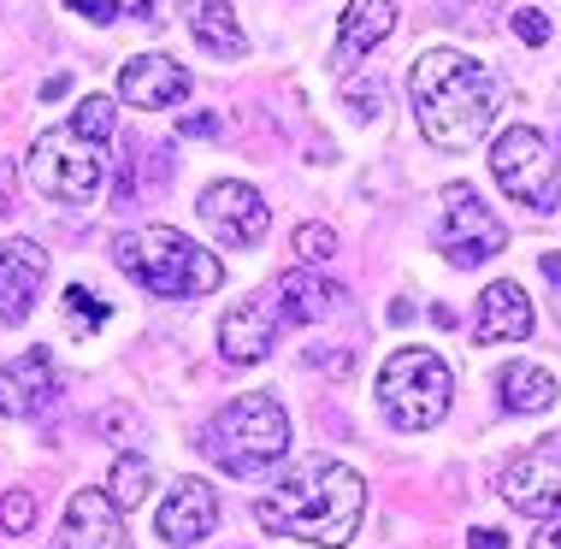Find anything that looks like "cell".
Here are the masks:
<instances>
[{
  "instance_id": "obj_1",
  "label": "cell",
  "mask_w": 561,
  "mask_h": 549,
  "mask_svg": "<svg viewBox=\"0 0 561 549\" xmlns=\"http://www.w3.org/2000/svg\"><path fill=\"white\" fill-rule=\"evenodd\" d=\"M360 514H367V479L343 461H320V455L290 467L261 502H254V521L266 531L320 544V549L355 544Z\"/></svg>"
},
{
  "instance_id": "obj_2",
  "label": "cell",
  "mask_w": 561,
  "mask_h": 549,
  "mask_svg": "<svg viewBox=\"0 0 561 549\" xmlns=\"http://www.w3.org/2000/svg\"><path fill=\"white\" fill-rule=\"evenodd\" d=\"M408 101H414V125L432 148H473L491 130L503 89L461 48H426L408 66Z\"/></svg>"
},
{
  "instance_id": "obj_3",
  "label": "cell",
  "mask_w": 561,
  "mask_h": 549,
  "mask_svg": "<svg viewBox=\"0 0 561 549\" xmlns=\"http://www.w3.org/2000/svg\"><path fill=\"white\" fill-rule=\"evenodd\" d=\"M113 261L130 272L148 296H165V301H195V296H214L225 284V261L202 242H190L184 231L172 225H142V231L118 237L113 242Z\"/></svg>"
},
{
  "instance_id": "obj_4",
  "label": "cell",
  "mask_w": 561,
  "mask_h": 549,
  "mask_svg": "<svg viewBox=\"0 0 561 549\" xmlns=\"http://www.w3.org/2000/svg\"><path fill=\"white\" fill-rule=\"evenodd\" d=\"M202 455L214 467H225L231 479H261L266 467H278L290 455V414L272 396H237L225 402V414L202 432Z\"/></svg>"
},
{
  "instance_id": "obj_5",
  "label": "cell",
  "mask_w": 561,
  "mask_h": 549,
  "mask_svg": "<svg viewBox=\"0 0 561 549\" xmlns=\"http://www.w3.org/2000/svg\"><path fill=\"white\" fill-rule=\"evenodd\" d=\"M449 396H455V378L432 348H397L378 366V408L397 432H432L449 414Z\"/></svg>"
},
{
  "instance_id": "obj_6",
  "label": "cell",
  "mask_w": 561,
  "mask_h": 549,
  "mask_svg": "<svg viewBox=\"0 0 561 549\" xmlns=\"http://www.w3.org/2000/svg\"><path fill=\"white\" fill-rule=\"evenodd\" d=\"M101 178H107V160H101V142H83L78 130H42L30 142V183H36L48 202L83 207L101 195Z\"/></svg>"
},
{
  "instance_id": "obj_7",
  "label": "cell",
  "mask_w": 561,
  "mask_h": 549,
  "mask_svg": "<svg viewBox=\"0 0 561 549\" xmlns=\"http://www.w3.org/2000/svg\"><path fill=\"white\" fill-rule=\"evenodd\" d=\"M491 172H496V183L508 190V202H520V207H533V213H556V207H561V165H556V148L543 142L533 125L496 130V142H491Z\"/></svg>"
},
{
  "instance_id": "obj_8",
  "label": "cell",
  "mask_w": 561,
  "mask_h": 549,
  "mask_svg": "<svg viewBox=\"0 0 561 549\" xmlns=\"http://www.w3.org/2000/svg\"><path fill=\"white\" fill-rule=\"evenodd\" d=\"M437 249H444V261H455V266H484L491 254L508 249V231H503V219L467 190V183H449L444 190V225H437Z\"/></svg>"
},
{
  "instance_id": "obj_9",
  "label": "cell",
  "mask_w": 561,
  "mask_h": 549,
  "mask_svg": "<svg viewBox=\"0 0 561 549\" xmlns=\"http://www.w3.org/2000/svg\"><path fill=\"white\" fill-rule=\"evenodd\" d=\"M496 491L508 496V508L533 514V521H556L561 514V432L538 437L533 449L508 455Z\"/></svg>"
},
{
  "instance_id": "obj_10",
  "label": "cell",
  "mask_w": 561,
  "mask_h": 549,
  "mask_svg": "<svg viewBox=\"0 0 561 549\" xmlns=\"http://www.w3.org/2000/svg\"><path fill=\"white\" fill-rule=\"evenodd\" d=\"M202 219L214 225V231L225 242H237V249H254V242L266 237V225H272V213H266V195L254 190V183H242V178H219V183H207L202 190Z\"/></svg>"
},
{
  "instance_id": "obj_11",
  "label": "cell",
  "mask_w": 561,
  "mask_h": 549,
  "mask_svg": "<svg viewBox=\"0 0 561 549\" xmlns=\"http://www.w3.org/2000/svg\"><path fill=\"white\" fill-rule=\"evenodd\" d=\"M278 331H284V313H278V301H272V289H254V296H242L237 308L219 319V355L231 366H254V361L272 355Z\"/></svg>"
},
{
  "instance_id": "obj_12",
  "label": "cell",
  "mask_w": 561,
  "mask_h": 549,
  "mask_svg": "<svg viewBox=\"0 0 561 549\" xmlns=\"http://www.w3.org/2000/svg\"><path fill=\"white\" fill-rule=\"evenodd\" d=\"M59 396V366L48 348H24V355H12L0 366V414L7 420H36L48 414Z\"/></svg>"
},
{
  "instance_id": "obj_13",
  "label": "cell",
  "mask_w": 561,
  "mask_h": 549,
  "mask_svg": "<svg viewBox=\"0 0 561 549\" xmlns=\"http://www.w3.org/2000/svg\"><path fill=\"white\" fill-rule=\"evenodd\" d=\"M42 278H48V249L42 242L30 237L0 242V325H24L42 296Z\"/></svg>"
},
{
  "instance_id": "obj_14",
  "label": "cell",
  "mask_w": 561,
  "mask_h": 549,
  "mask_svg": "<svg viewBox=\"0 0 561 549\" xmlns=\"http://www.w3.org/2000/svg\"><path fill=\"white\" fill-rule=\"evenodd\" d=\"M125 508L113 502V491H78L66 508V526H59L54 549H125Z\"/></svg>"
},
{
  "instance_id": "obj_15",
  "label": "cell",
  "mask_w": 561,
  "mask_h": 549,
  "mask_svg": "<svg viewBox=\"0 0 561 549\" xmlns=\"http://www.w3.org/2000/svg\"><path fill=\"white\" fill-rule=\"evenodd\" d=\"M219 526V491L207 479H178L172 496L160 502V538L165 544H202Z\"/></svg>"
},
{
  "instance_id": "obj_16",
  "label": "cell",
  "mask_w": 561,
  "mask_h": 549,
  "mask_svg": "<svg viewBox=\"0 0 561 549\" xmlns=\"http://www.w3.org/2000/svg\"><path fill=\"white\" fill-rule=\"evenodd\" d=\"M118 95L142 113H160V106L184 101L190 95V71L178 66L172 54H136L125 71H118Z\"/></svg>"
},
{
  "instance_id": "obj_17",
  "label": "cell",
  "mask_w": 561,
  "mask_h": 549,
  "mask_svg": "<svg viewBox=\"0 0 561 549\" xmlns=\"http://www.w3.org/2000/svg\"><path fill=\"white\" fill-rule=\"evenodd\" d=\"M272 301H278L284 325H320L325 313H337L343 289L331 278H320L313 266H296V272H284V278L272 284Z\"/></svg>"
},
{
  "instance_id": "obj_18",
  "label": "cell",
  "mask_w": 561,
  "mask_h": 549,
  "mask_svg": "<svg viewBox=\"0 0 561 549\" xmlns=\"http://www.w3.org/2000/svg\"><path fill=\"white\" fill-rule=\"evenodd\" d=\"M479 343H520V338H533V301H526V289L520 284H484V296H479V331H473Z\"/></svg>"
},
{
  "instance_id": "obj_19",
  "label": "cell",
  "mask_w": 561,
  "mask_h": 549,
  "mask_svg": "<svg viewBox=\"0 0 561 549\" xmlns=\"http://www.w3.org/2000/svg\"><path fill=\"white\" fill-rule=\"evenodd\" d=\"M390 30H397V7H390V0H348L343 19H337V66H355V59L373 54Z\"/></svg>"
},
{
  "instance_id": "obj_20",
  "label": "cell",
  "mask_w": 561,
  "mask_h": 549,
  "mask_svg": "<svg viewBox=\"0 0 561 549\" xmlns=\"http://www.w3.org/2000/svg\"><path fill=\"white\" fill-rule=\"evenodd\" d=\"M184 24H190V36L202 42L207 54H219V59H242V54H249L231 0H184Z\"/></svg>"
},
{
  "instance_id": "obj_21",
  "label": "cell",
  "mask_w": 561,
  "mask_h": 549,
  "mask_svg": "<svg viewBox=\"0 0 561 549\" xmlns=\"http://www.w3.org/2000/svg\"><path fill=\"white\" fill-rule=\"evenodd\" d=\"M503 378V408L508 414H543V408H556V396H561V385L543 366H508V373H496Z\"/></svg>"
},
{
  "instance_id": "obj_22",
  "label": "cell",
  "mask_w": 561,
  "mask_h": 549,
  "mask_svg": "<svg viewBox=\"0 0 561 549\" xmlns=\"http://www.w3.org/2000/svg\"><path fill=\"white\" fill-rule=\"evenodd\" d=\"M107 491H113V502H118L125 514H130V508H142V502H148V491H154V467H148L142 455H125V461L113 467Z\"/></svg>"
},
{
  "instance_id": "obj_23",
  "label": "cell",
  "mask_w": 561,
  "mask_h": 549,
  "mask_svg": "<svg viewBox=\"0 0 561 549\" xmlns=\"http://www.w3.org/2000/svg\"><path fill=\"white\" fill-rule=\"evenodd\" d=\"M113 125H118V101L113 95H89L78 113H71V130L83 142H113Z\"/></svg>"
},
{
  "instance_id": "obj_24",
  "label": "cell",
  "mask_w": 561,
  "mask_h": 549,
  "mask_svg": "<svg viewBox=\"0 0 561 549\" xmlns=\"http://www.w3.org/2000/svg\"><path fill=\"white\" fill-rule=\"evenodd\" d=\"M290 249H296V261L301 266H320V261H331L337 254V237H331V225H296V237H290Z\"/></svg>"
},
{
  "instance_id": "obj_25",
  "label": "cell",
  "mask_w": 561,
  "mask_h": 549,
  "mask_svg": "<svg viewBox=\"0 0 561 549\" xmlns=\"http://www.w3.org/2000/svg\"><path fill=\"white\" fill-rule=\"evenodd\" d=\"M66 313H71V319H83V331L107 325V301H101V296H89L83 284H71V289H66Z\"/></svg>"
},
{
  "instance_id": "obj_26",
  "label": "cell",
  "mask_w": 561,
  "mask_h": 549,
  "mask_svg": "<svg viewBox=\"0 0 561 549\" xmlns=\"http://www.w3.org/2000/svg\"><path fill=\"white\" fill-rule=\"evenodd\" d=\"M0 526H7V531H30V526H36V496H30V491H7V496H0Z\"/></svg>"
},
{
  "instance_id": "obj_27",
  "label": "cell",
  "mask_w": 561,
  "mask_h": 549,
  "mask_svg": "<svg viewBox=\"0 0 561 549\" xmlns=\"http://www.w3.org/2000/svg\"><path fill=\"white\" fill-rule=\"evenodd\" d=\"M508 24H514V36H520L526 48H543V42H550V19H543V12H533V7H520Z\"/></svg>"
},
{
  "instance_id": "obj_28",
  "label": "cell",
  "mask_w": 561,
  "mask_h": 549,
  "mask_svg": "<svg viewBox=\"0 0 561 549\" xmlns=\"http://www.w3.org/2000/svg\"><path fill=\"white\" fill-rule=\"evenodd\" d=\"M378 95H385V89H378V78L348 83V113H355V118H378V113H385V101H378Z\"/></svg>"
},
{
  "instance_id": "obj_29",
  "label": "cell",
  "mask_w": 561,
  "mask_h": 549,
  "mask_svg": "<svg viewBox=\"0 0 561 549\" xmlns=\"http://www.w3.org/2000/svg\"><path fill=\"white\" fill-rule=\"evenodd\" d=\"M78 19H89V24H113L118 19V0H66Z\"/></svg>"
},
{
  "instance_id": "obj_30",
  "label": "cell",
  "mask_w": 561,
  "mask_h": 549,
  "mask_svg": "<svg viewBox=\"0 0 561 549\" xmlns=\"http://www.w3.org/2000/svg\"><path fill=\"white\" fill-rule=\"evenodd\" d=\"M12 207H19V165L0 160V213H12Z\"/></svg>"
},
{
  "instance_id": "obj_31",
  "label": "cell",
  "mask_w": 561,
  "mask_h": 549,
  "mask_svg": "<svg viewBox=\"0 0 561 549\" xmlns=\"http://www.w3.org/2000/svg\"><path fill=\"white\" fill-rule=\"evenodd\" d=\"M467 549H508V531H496V526H473V531H467Z\"/></svg>"
},
{
  "instance_id": "obj_32",
  "label": "cell",
  "mask_w": 561,
  "mask_h": 549,
  "mask_svg": "<svg viewBox=\"0 0 561 549\" xmlns=\"http://www.w3.org/2000/svg\"><path fill=\"white\" fill-rule=\"evenodd\" d=\"M308 366H325V373H348V355H325V348H308Z\"/></svg>"
},
{
  "instance_id": "obj_33",
  "label": "cell",
  "mask_w": 561,
  "mask_h": 549,
  "mask_svg": "<svg viewBox=\"0 0 561 549\" xmlns=\"http://www.w3.org/2000/svg\"><path fill=\"white\" fill-rule=\"evenodd\" d=\"M533 549H561V514H556V521H543V531L533 538Z\"/></svg>"
},
{
  "instance_id": "obj_34",
  "label": "cell",
  "mask_w": 561,
  "mask_h": 549,
  "mask_svg": "<svg viewBox=\"0 0 561 549\" xmlns=\"http://www.w3.org/2000/svg\"><path fill=\"white\" fill-rule=\"evenodd\" d=\"M184 136H219V118L195 113V118H184Z\"/></svg>"
},
{
  "instance_id": "obj_35",
  "label": "cell",
  "mask_w": 561,
  "mask_h": 549,
  "mask_svg": "<svg viewBox=\"0 0 561 549\" xmlns=\"http://www.w3.org/2000/svg\"><path fill=\"white\" fill-rule=\"evenodd\" d=\"M66 89H71V78H66V71H59V78H48V83H42V101H59V95H66Z\"/></svg>"
}]
</instances>
